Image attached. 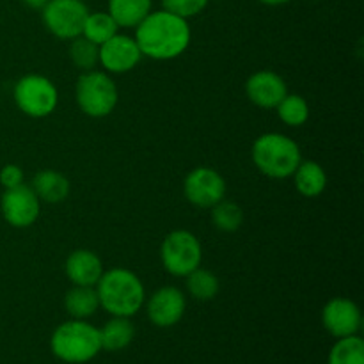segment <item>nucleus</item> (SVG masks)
I'll list each match as a JSON object with an SVG mask.
<instances>
[{
    "label": "nucleus",
    "mask_w": 364,
    "mask_h": 364,
    "mask_svg": "<svg viewBox=\"0 0 364 364\" xmlns=\"http://www.w3.org/2000/svg\"><path fill=\"white\" fill-rule=\"evenodd\" d=\"M191 25L185 18L169 11H151L135 27V43L142 57L171 60L180 57L191 45Z\"/></svg>",
    "instance_id": "nucleus-1"
},
{
    "label": "nucleus",
    "mask_w": 364,
    "mask_h": 364,
    "mask_svg": "<svg viewBox=\"0 0 364 364\" xmlns=\"http://www.w3.org/2000/svg\"><path fill=\"white\" fill-rule=\"evenodd\" d=\"M100 308L112 316H134L144 306L146 290L137 274L128 269H110L96 283Z\"/></svg>",
    "instance_id": "nucleus-2"
},
{
    "label": "nucleus",
    "mask_w": 364,
    "mask_h": 364,
    "mask_svg": "<svg viewBox=\"0 0 364 364\" xmlns=\"http://www.w3.org/2000/svg\"><path fill=\"white\" fill-rule=\"evenodd\" d=\"M50 347L57 359L68 364L89 363L103 350L100 329L77 318L60 323L53 331Z\"/></svg>",
    "instance_id": "nucleus-3"
},
{
    "label": "nucleus",
    "mask_w": 364,
    "mask_h": 364,
    "mask_svg": "<svg viewBox=\"0 0 364 364\" xmlns=\"http://www.w3.org/2000/svg\"><path fill=\"white\" fill-rule=\"evenodd\" d=\"M251 156L259 173L276 180L290 178L302 160L297 142L276 132L259 135L252 144Z\"/></svg>",
    "instance_id": "nucleus-4"
},
{
    "label": "nucleus",
    "mask_w": 364,
    "mask_h": 364,
    "mask_svg": "<svg viewBox=\"0 0 364 364\" xmlns=\"http://www.w3.org/2000/svg\"><path fill=\"white\" fill-rule=\"evenodd\" d=\"M75 98L82 112L89 117H105L116 109L117 87L105 71H84L75 85Z\"/></svg>",
    "instance_id": "nucleus-5"
},
{
    "label": "nucleus",
    "mask_w": 364,
    "mask_h": 364,
    "mask_svg": "<svg viewBox=\"0 0 364 364\" xmlns=\"http://www.w3.org/2000/svg\"><path fill=\"white\" fill-rule=\"evenodd\" d=\"M160 259L171 276L187 277L201 267L203 247L194 233L187 230H176L164 238L160 245Z\"/></svg>",
    "instance_id": "nucleus-6"
},
{
    "label": "nucleus",
    "mask_w": 364,
    "mask_h": 364,
    "mask_svg": "<svg viewBox=\"0 0 364 364\" xmlns=\"http://www.w3.org/2000/svg\"><path fill=\"white\" fill-rule=\"evenodd\" d=\"M14 102L28 117L41 119L50 116L59 103V92L53 82L43 75H25L14 85Z\"/></svg>",
    "instance_id": "nucleus-7"
},
{
    "label": "nucleus",
    "mask_w": 364,
    "mask_h": 364,
    "mask_svg": "<svg viewBox=\"0 0 364 364\" xmlns=\"http://www.w3.org/2000/svg\"><path fill=\"white\" fill-rule=\"evenodd\" d=\"M43 23L46 31L59 39L82 36L89 9L82 0H48L43 7Z\"/></svg>",
    "instance_id": "nucleus-8"
},
{
    "label": "nucleus",
    "mask_w": 364,
    "mask_h": 364,
    "mask_svg": "<svg viewBox=\"0 0 364 364\" xmlns=\"http://www.w3.org/2000/svg\"><path fill=\"white\" fill-rule=\"evenodd\" d=\"M183 192L188 203L198 208H212L223 201L226 194V181L212 167H196L183 181Z\"/></svg>",
    "instance_id": "nucleus-9"
},
{
    "label": "nucleus",
    "mask_w": 364,
    "mask_h": 364,
    "mask_svg": "<svg viewBox=\"0 0 364 364\" xmlns=\"http://www.w3.org/2000/svg\"><path fill=\"white\" fill-rule=\"evenodd\" d=\"M2 215L13 228H28L38 220L41 212V201L32 187L21 183L18 187L6 188L0 201Z\"/></svg>",
    "instance_id": "nucleus-10"
},
{
    "label": "nucleus",
    "mask_w": 364,
    "mask_h": 364,
    "mask_svg": "<svg viewBox=\"0 0 364 364\" xmlns=\"http://www.w3.org/2000/svg\"><path fill=\"white\" fill-rule=\"evenodd\" d=\"M361 309L350 299L334 297L322 309L323 327L331 336L338 340L358 334L361 329Z\"/></svg>",
    "instance_id": "nucleus-11"
},
{
    "label": "nucleus",
    "mask_w": 364,
    "mask_h": 364,
    "mask_svg": "<svg viewBox=\"0 0 364 364\" xmlns=\"http://www.w3.org/2000/svg\"><path fill=\"white\" fill-rule=\"evenodd\" d=\"M141 50L130 36L116 34L100 45V64L109 73H128L141 63Z\"/></svg>",
    "instance_id": "nucleus-12"
},
{
    "label": "nucleus",
    "mask_w": 364,
    "mask_h": 364,
    "mask_svg": "<svg viewBox=\"0 0 364 364\" xmlns=\"http://www.w3.org/2000/svg\"><path fill=\"white\" fill-rule=\"evenodd\" d=\"M146 309H148V318L156 327H173L183 318L187 301L181 290L174 287H164L149 297Z\"/></svg>",
    "instance_id": "nucleus-13"
},
{
    "label": "nucleus",
    "mask_w": 364,
    "mask_h": 364,
    "mask_svg": "<svg viewBox=\"0 0 364 364\" xmlns=\"http://www.w3.org/2000/svg\"><path fill=\"white\" fill-rule=\"evenodd\" d=\"M245 95L262 109H276L281 100L288 95V87L283 77L269 70L256 71L245 82Z\"/></svg>",
    "instance_id": "nucleus-14"
},
{
    "label": "nucleus",
    "mask_w": 364,
    "mask_h": 364,
    "mask_svg": "<svg viewBox=\"0 0 364 364\" xmlns=\"http://www.w3.org/2000/svg\"><path fill=\"white\" fill-rule=\"evenodd\" d=\"M64 272L73 287H96L105 270L96 252L89 249H77L68 256L64 263Z\"/></svg>",
    "instance_id": "nucleus-15"
},
{
    "label": "nucleus",
    "mask_w": 364,
    "mask_h": 364,
    "mask_svg": "<svg viewBox=\"0 0 364 364\" xmlns=\"http://www.w3.org/2000/svg\"><path fill=\"white\" fill-rule=\"evenodd\" d=\"M294 176L295 188L304 198H318L327 187V174L318 162L313 160H301Z\"/></svg>",
    "instance_id": "nucleus-16"
},
{
    "label": "nucleus",
    "mask_w": 364,
    "mask_h": 364,
    "mask_svg": "<svg viewBox=\"0 0 364 364\" xmlns=\"http://www.w3.org/2000/svg\"><path fill=\"white\" fill-rule=\"evenodd\" d=\"M31 187L39 198V201L50 203V205L64 201L70 196V181H68V178L52 169L41 171V173L36 174Z\"/></svg>",
    "instance_id": "nucleus-17"
},
{
    "label": "nucleus",
    "mask_w": 364,
    "mask_h": 364,
    "mask_svg": "<svg viewBox=\"0 0 364 364\" xmlns=\"http://www.w3.org/2000/svg\"><path fill=\"white\" fill-rule=\"evenodd\" d=\"M151 0H109L107 13L114 18L117 27L135 28L149 13Z\"/></svg>",
    "instance_id": "nucleus-18"
},
{
    "label": "nucleus",
    "mask_w": 364,
    "mask_h": 364,
    "mask_svg": "<svg viewBox=\"0 0 364 364\" xmlns=\"http://www.w3.org/2000/svg\"><path fill=\"white\" fill-rule=\"evenodd\" d=\"M102 348L109 352H117L127 348L135 338V327L127 316H114L100 329Z\"/></svg>",
    "instance_id": "nucleus-19"
},
{
    "label": "nucleus",
    "mask_w": 364,
    "mask_h": 364,
    "mask_svg": "<svg viewBox=\"0 0 364 364\" xmlns=\"http://www.w3.org/2000/svg\"><path fill=\"white\" fill-rule=\"evenodd\" d=\"M64 308L71 318L87 320L100 308L98 294L95 287H73L64 297Z\"/></svg>",
    "instance_id": "nucleus-20"
},
{
    "label": "nucleus",
    "mask_w": 364,
    "mask_h": 364,
    "mask_svg": "<svg viewBox=\"0 0 364 364\" xmlns=\"http://www.w3.org/2000/svg\"><path fill=\"white\" fill-rule=\"evenodd\" d=\"M117 23L114 21V18L109 13H89L85 18L84 28H82V36L87 38L89 41H92L95 45H103L105 41H109L112 36L117 34Z\"/></svg>",
    "instance_id": "nucleus-21"
},
{
    "label": "nucleus",
    "mask_w": 364,
    "mask_h": 364,
    "mask_svg": "<svg viewBox=\"0 0 364 364\" xmlns=\"http://www.w3.org/2000/svg\"><path fill=\"white\" fill-rule=\"evenodd\" d=\"M327 364H364V341L358 334L340 338L329 352Z\"/></svg>",
    "instance_id": "nucleus-22"
},
{
    "label": "nucleus",
    "mask_w": 364,
    "mask_h": 364,
    "mask_svg": "<svg viewBox=\"0 0 364 364\" xmlns=\"http://www.w3.org/2000/svg\"><path fill=\"white\" fill-rule=\"evenodd\" d=\"M220 283L217 276L210 270L198 269L187 276V290L198 301H212L217 294H219Z\"/></svg>",
    "instance_id": "nucleus-23"
},
{
    "label": "nucleus",
    "mask_w": 364,
    "mask_h": 364,
    "mask_svg": "<svg viewBox=\"0 0 364 364\" xmlns=\"http://www.w3.org/2000/svg\"><path fill=\"white\" fill-rule=\"evenodd\" d=\"M212 220L213 226L219 231L224 233H233L244 223V212H242L240 206L233 201H219L217 205H213L212 208Z\"/></svg>",
    "instance_id": "nucleus-24"
},
{
    "label": "nucleus",
    "mask_w": 364,
    "mask_h": 364,
    "mask_svg": "<svg viewBox=\"0 0 364 364\" xmlns=\"http://www.w3.org/2000/svg\"><path fill=\"white\" fill-rule=\"evenodd\" d=\"M276 110L279 119L288 127H302L309 117V105L301 95H287Z\"/></svg>",
    "instance_id": "nucleus-25"
},
{
    "label": "nucleus",
    "mask_w": 364,
    "mask_h": 364,
    "mask_svg": "<svg viewBox=\"0 0 364 364\" xmlns=\"http://www.w3.org/2000/svg\"><path fill=\"white\" fill-rule=\"evenodd\" d=\"M70 59L78 70L91 71L100 64V46L89 41L84 36L71 39Z\"/></svg>",
    "instance_id": "nucleus-26"
},
{
    "label": "nucleus",
    "mask_w": 364,
    "mask_h": 364,
    "mask_svg": "<svg viewBox=\"0 0 364 364\" xmlns=\"http://www.w3.org/2000/svg\"><path fill=\"white\" fill-rule=\"evenodd\" d=\"M162 6L169 13L188 20V18L201 13L208 6V0H162Z\"/></svg>",
    "instance_id": "nucleus-27"
},
{
    "label": "nucleus",
    "mask_w": 364,
    "mask_h": 364,
    "mask_svg": "<svg viewBox=\"0 0 364 364\" xmlns=\"http://www.w3.org/2000/svg\"><path fill=\"white\" fill-rule=\"evenodd\" d=\"M0 183L4 185V188L18 187V185L23 183V171L14 164H7L0 171Z\"/></svg>",
    "instance_id": "nucleus-28"
},
{
    "label": "nucleus",
    "mask_w": 364,
    "mask_h": 364,
    "mask_svg": "<svg viewBox=\"0 0 364 364\" xmlns=\"http://www.w3.org/2000/svg\"><path fill=\"white\" fill-rule=\"evenodd\" d=\"M21 2L31 7V9H43L48 4V0H21Z\"/></svg>",
    "instance_id": "nucleus-29"
},
{
    "label": "nucleus",
    "mask_w": 364,
    "mask_h": 364,
    "mask_svg": "<svg viewBox=\"0 0 364 364\" xmlns=\"http://www.w3.org/2000/svg\"><path fill=\"white\" fill-rule=\"evenodd\" d=\"M262 4H265V6H283V4L290 2V0H259Z\"/></svg>",
    "instance_id": "nucleus-30"
}]
</instances>
